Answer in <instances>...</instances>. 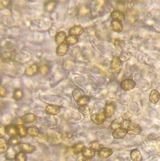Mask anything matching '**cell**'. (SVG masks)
Instances as JSON below:
<instances>
[{
	"instance_id": "1",
	"label": "cell",
	"mask_w": 160,
	"mask_h": 161,
	"mask_svg": "<svg viewBox=\"0 0 160 161\" xmlns=\"http://www.w3.org/2000/svg\"><path fill=\"white\" fill-rule=\"evenodd\" d=\"M139 124V121L138 120L130 121L127 128L128 134L133 135H138L141 134L142 129L138 125Z\"/></svg>"
},
{
	"instance_id": "2",
	"label": "cell",
	"mask_w": 160,
	"mask_h": 161,
	"mask_svg": "<svg viewBox=\"0 0 160 161\" xmlns=\"http://www.w3.org/2000/svg\"><path fill=\"white\" fill-rule=\"evenodd\" d=\"M18 147L20 151L26 154L32 153L35 149L34 146L26 143H20L18 145Z\"/></svg>"
},
{
	"instance_id": "3",
	"label": "cell",
	"mask_w": 160,
	"mask_h": 161,
	"mask_svg": "<svg viewBox=\"0 0 160 161\" xmlns=\"http://www.w3.org/2000/svg\"><path fill=\"white\" fill-rule=\"evenodd\" d=\"M136 85V82L131 79L124 80L120 84L121 89L124 90H130L133 89Z\"/></svg>"
},
{
	"instance_id": "4",
	"label": "cell",
	"mask_w": 160,
	"mask_h": 161,
	"mask_svg": "<svg viewBox=\"0 0 160 161\" xmlns=\"http://www.w3.org/2000/svg\"><path fill=\"white\" fill-rule=\"evenodd\" d=\"M121 61L117 57L113 58L110 61V68L113 73H119L121 70Z\"/></svg>"
},
{
	"instance_id": "5",
	"label": "cell",
	"mask_w": 160,
	"mask_h": 161,
	"mask_svg": "<svg viewBox=\"0 0 160 161\" xmlns=\"http://www.w3.org/2000/svg\"><path fill=\"white\" fill-rule=\"evenodd\" d=\"M106 117L104 113H95L91 116V120L94 123L100 125L104 122Z\"/></svg>"
},
{
	"instance_id": "6",
	"label": "cell",
	"mask_w": 160,
	"mask_h": 161,
	"mask_svg": "<svg viewBox=\"0 0 160 161\" xmlns=\"http://www.w3.org/2000/svg\"><path fill=\"white\" fill-rule=\"evenodd\" d=\"M113 154V151L111 148L108 147H104L101 148L98 151V156L101 159H106L110 157Z\"/></svg>"
},
{
	"instance_id": "7",
	"label": "cell",
	"mask_w": 160,
	"mask_h": 161,
	"mask_svg": "<svg viewBox=\"0 0 160 161\" xmlns=\"http://www.w3.org/2000/svg\"><path fill=\"white\" fill-rule=\"evenodd\" d=\"M127 134V129H124V127H121L114 130L113 132L112 135L115 139H121L125 137Z\"/></svg>"
},
{
	"instance_id": "8",
	"label": "cell",
	"mask_w": 160,
	"mask_h": 161,
	"mask_svg": "<svg viewBox=\"0 0 160 161\" xmlns=\"http://www.w3.org/2000/svg\"><path fill=\"white\" fill-rule=\"evenodd\" d=\"M60 108L58 106L54 105H48L46 106L45 112L46 113L52 115L57 114L60 112Z\"/></svg>"
},
{
	"instance_id": "9",
	"label": "cell",
	"mask_w": 160,
	"mask_h": 161,
	"mask_svg": "<svg viewBox=\"0 0 160 161\" xmlns=\"http://www.w3.org/2000/svg\"><path fill=\"white\" fill-rule=\"evenodd\" d=\"M69 49V45L67 43H63L58 45L56 49V53L58 56H62L64 55Z\"/></svg>"
},
{
	"instance_id": "10",
	"label": "cell",
	"mask_w": 160,
	"mask_h": 161,
	"mask_svg": "<svg viewBox=\"0 0 160 161\" xmlns=\"http://www.w3.org/2000/svg\"><path fill=\"white\" fill-rule=\"evenodd\" d=\"M67 35L65 32L64 31H60L58 32L54 37V40L58 45L63 43L67 38Z\"/></svg>"
},
{
	"instance_id": "11",
	"label": "cell",
	"mask_w": 160,
	"mask_h": 161,
	"mask_svg": "<svg viewBox=\"0 0 160 161\" xmlns=\"http://www.w3.org/2000/svg\"><path fill=\"white\" fill-rule=\"evenodd\" d=\"M111 17L114 21L122 22L124 20V15L120 10H115L111 12Z\"/></svg>"
},
{
	"instance_id": "12",
	"label": "cell",
	"mask_w": 160,
	"mask_h": 161,
	"mask_svg": "<svg viewBox=\"0 0 160 161\" xmlns=\"http://www.w3.org/2000/svg\"><path fill=\"white\" fill-rule=\"evenodd\" d=\"M124 121V119L121 117L119 118H117V119H115L111 122L110 127L112 129L115 130L117 129L123 127Z\"/></svg>"
},
{
	"instance_id": "13",
	"label": "cell",
	"mask_w": 160,
	"mask_h": 161,
	"mask_svg": "<svg viewBox=\"0 0 160 161\" xmlns=\"http://www.w3.org/2000/svg\"><path fill=\"white\" fill-rule=\"evenodd\" d=\"M84 29L81 25H77L72 26L69 30V34L73 36H79L83 33Z\"/></svg>"
},
{
	"instance_id": "14",
	"label": "cell",
	"mask_w": 160,
	"mask_h": 161,
	"mask_svg": "<svg viewBox=\"0 0 160 161\" xmlns=\"http://www.w3.org/2000/svg\"><path fill=\"white\" fill-rule=\"evenodd\" d=\"M36 119V115L32 113L25 114L21 117V120L25 123H31L34 122Z\"/></svg>"
},
{
	"instance_id": "15",
	"label": "cell",
	"mask_w": 160,
	"mask_h": 161,
	"mask_svg": "<svg viewBox=\"0 0 160 161\" xmlns=\"http://www.w3.org/2000/svg\"><path fill=\"white\" fill-rule=\"evenodd\" d=\"M160 99V94L156 89H153L151 92L149 96V100L152 103H158Z\"/></svg>"
},
{
	"instance_id": "16",
	"label": "cell",
	"mask_w": 160,
	"mask_h": 161,
	"mask_svg": "<svg viewBox=\"0 0 160 161\" xmlns=\"http://www.w3.org/2000/svg\"><path fill=\"white\" fill-rule=\"evenodd\" d=\"M131 157L133 161H142V156L138 149H134L131 152Z\"/></svg>"
},
{
	"instance_id": "17",
	"label": "cell",
	"mask_w": 160,
	"mask_h": 161,
	"mask_svg": "<svg viewBox=\"0 0 160 161\" xmlns=\"http://www.w3.org/2000/svg\"><path fill=\"white\" fill-rule=\"evenodd\" d=\"M110 25L111 28L114 32H120L123 30V27L121 22L113 20L111 21Z\"/></svg>"
},
{
	"instance_id": "18",
	"label": "cell",
	"mask_w": 160,
	"mask_h": 161,
	"mask_svg": "<svg viewBox=\"0 0 160 161\" xmlns=\"http://www.w3.org/2000/svg\"><path fill=\"white\" fill-rule=\"evenodd\" d=\"M39 70L38 66H37V65L35 64H33L31 65L28 66L25 69V74L27 75L31 76L35 74Z\"/></svg>"
},
{
	"instance_id": "19",
	"label": "cell",
	"mask_w": 160,
	"mask_h": 161,
	"mask_svg": "<svg viewBox=\"0 0 160 161\" xmlns=\"http://www.w3.org/2000/svg\"><path fill=\"white\" fill-rule=\"evenodd\" d=\"M115 113V108L112 104H108L105 107L104 114L107 118H110Z\"/></svg>"
},
{
	"instance_id": "20",
	"label": "cell",
	"mask_w": 160,
	"mask_h": 161,
	"mask_svg": "<svg viewBox=\"0 0 160 161\" xmlns=\"http://www.w3.org/2000/svg\"><path fill=\"white\" fill-rule=\"evenodd\" d=\"M6 134L10 137L18 135L17 131L16 126L11 125L7 126L5 127Z\"/></svg>"
},
{
	"instance_id": "21",
	"label": "cell",
	"mask_w": 160,
	"mask_h": 161,
	"mask_svg": "<svg viewBox=\"0 0 160 161\" xmlns=\"http://www.w3.org/2000/svg\"><path fill=\"white\" fill-rule=\"evenodd\" d=\"M26 132L30 136H36L39 134V130L36 126H31L26 128Z\"/></svg>"
},
{
	"instance_id": "22",
	"label": "cell",
	"mask_w": 160,
	"mask_h": 161,
	"mask_svg": "<svg viewBox=\"0 0 160 161\" xmlns=\"http://www.w3.org/2000/svg\"><path fill=\"white\" fill-rule=\"evenodd\" d=\"M72 95L74 100L78 102L82 97H84V93L81 89L77 88L73 90Z\"/></svg>"
},
{
	"instance_id": "23",
	"label": "cell",
	"mask_w": 160,
	"mask_h": 161,
	"mask_svg": "<svg viewBox=\"0 0 160 161\" xmlns=\"http://www.w3.org/2000/svg\"><path fill=\"white\" fill-rule=\"evenodd\" d=\"M16 127L18 135L20 137H23L26 135L27 132H26V129L25 128L24 126H23L21 124H16L15 126Z\"/></svg>"
},
{
	"instance_id": "24",
	"label": "cell",
	"mask_w": 160,
	"mask_h": 161,
	"mask_svg": "<svg viewBox=\"0 0 160 161\" xmlns=\"http://www.w3.org/2000/svg\"><path fill=\"white\" fill-rule=\"evenodd\" d=\"M82 156L87 159H89L93 158L95 156V153L93 150H91L89 148H85L82 152Z\"/></svg>"
},
{
	"instance_id": "25",
	"label": "cell",
	"mask_w": 160,
	"mask_h": 161,
	"mask_svg": "<svg viewBox=\"0 0 160 161\" xmlns=\"http://www.w3.org/2000/svg\"><path fill=\"white\" fill-rule=\"evenodd\" d=\"M85 148V146L81 143H77L73 145L72 147V151L75 154H79L82 152Z\"/></svg>"
},
{
	"instance_id": "26",
	"label": "cell",
	"mask_w": 160,
	"mask_h": 161,
	"mask_svg": "<svg viewBox=\"0 0 160 161\" xmlns=\"http://www.w3.org/2000/svg\"><path fill=\"white\" fill-rule=\"evenodd\" d=\"M114 45L115 47L120 52H123L124 47H125V43L124 40L120 39H116L115 40Z\"/></svg>"
},
{
	"instance_id": "27",
	"label": "cell",
	"mask_w": 160,
	"mask_h": 161,
	"mask_svg": "<svg viewBox=\"0 0 160 161\" xmlns=\"http://www.w3.org/2000/svg\"><path fill=\"white\" fill-rule=\"evenodd\" d=\"M88 147L94 151H99L102 148L101 144L96 142H91L88 145Z\"/></svg>"
},
{
	"instance_id": "28",
	"label": "cell",
	"mask_w": 160,
	"mask_h": 161,
	"mask_svg": "<svg viewBox=\"0 0 160 161\" xmlns=\"http://www.w3.org/2000/svg\"><path fill=\"white\" fill-rule=\"evenodd\" d=\"M16 155V154L14 149L12 148H10L7 151L5 155V157L7 160H12V159H14Z\"/></svg>"
},
{
	"instance_id": "29",
	"label": "cell",
	"mask_w": 160,
	"mask_h": 161,
	"mask_svg": "<svg viewBox=\"0 0 160 161\" xmlns=\"http://www.w3.org/2000/svg\"><path fill=\"white\" fill-rule=\"evenodd\" d=\"M79 111L84 114L89 115L92 112L91 108L87 105H83L79 107Z\"/></svg>"
},
{
	"instance_id": "30",
	"label": "cell",
	"mask_w": 160,
	"mask_h": 161,
	"mask_svg": "<svg viewBox=\"0 0 160 161\" xmlns=\"http://www.w3.org/2000/svg\"><path fill=\"white\" fill-rule=\"evenodd\" d=\"M78 40V38L77 36L70 35L67 38L65 41L66 43L68 45H74L77 43Z\"/></svg>"
},
{
	"instance_id": "31",
	"label": "cell",
	"mask_w": 160,
	"mask_h": 161,
	"mask_svg": "<svg viewBox=\"0 0 160 161\" xmlns=\"http://www.w3.org/2000/svg\"><path fill=\"white\" fill-rule=\"evenodd\" d=\"M23 97V92L21 89H16L13 93V97L15 100H19Z\"/></svg>"
},
{
	"instance_id": "32",
	"label": "cell",
	"mask_w": 160,
	"mask_h": 161,
	"mask_svg": "<svg viewBox=\"0 0 160 161\" xmlns=\"http://www.w3.org/2000/svg\"><path fill=\"white\" fill-rule=\"evenodd\" d=\"M8 146L6 142L4 139L1 138L0 139V152L3 153L5 152L8 150Z\"/></svg>"
},
{
	"instance_id": "33",
	"label": "cell",
	"mask_w": 160,
	"mask_h": 161,
	"mask_svg": "<svg viewBox=\"0 0 160 161\" xmlns=\"http://www.w3.org/2000/svg\"><path fill=\"white\" fill-rule=\"evenodd\" d=\"M148 139L151 142L156 143L160 141V135L156 133H151L148 135Z\"/></svg>"
},
{
	"instance_id": "34",
	"label": "cell",
	"mask_w": 160,
	"mask_h": 161,
	"mask_svg": "<svg viewBox=\"0 0 160 161\" xmlns=\"http://www.w3.org/2000/svg\"><path fill=\"white\" fill-rule=\"evenodd\" d=\"M19 138L17 136H12L8 140V143L10 146H13L19 145Z\"/></svg>"
},
{
	"instance_id": "35",
	"label": "cell",
	"mask_w": 160,
	"mask_h": 161,
	"mask_svg": "<svg viewBox=\"0 0 160 161\" xmlns=\"http://www.w3.org/2000/svg\"><path fill=\"white\" fill-rule=\"evenodd\" d=\"M49 70V66L46 64L41 65L39 67V71L40 74L42 75H45Z\"/></svg>"
},
{
	"instance_id": "36",
	"label": "cell",
	"mask_w": 160,
	"mask_h": 161,
	"mask_svg": "<svg viewBox=\"0 0 160 161\" xmlns=\"http://www.w3.org/2000/svg\"><path fill=\"white\" fill-rule=\"evenodd\" d=\"M130 57H131V55L129 52H128L123 51L121 52L119 59H120L121 61L124 62V61H127L128 60L130 59Z\"/></svg>"
},
{
	"instance_id": "37",
	"label": "cell",
	"mask_w": 160,
	"mask_h": 161,
	"mask_svg": "<svg viewBox=\"0 0 160 161\" xmlns=\"http://www.w3.org/2000/svg\"><path fill=\"white\" fill-rule=\"evenodd\" d=\"M15 161H25L26 157L25 153L22 151H20L16 155L14 158Z\"/></svg>"
},
{
	"instance_id": "38",
	"label": "cell",
	"mask_w": 160,
	"mask_h": 161,
	"mask_svg": "<svg viewBox=\"0 0 160 161\" xmlns=\"http://www.w3.org/2000/svg\"><path fill=\"white\" fill-rule=\"evenodd\" d=\"M56 3L54 1H48L46 2L45 4V10L48 11H51L54 8Z\"/></svg>"
},
{
	"instance_id": "39",
	"label": "cell",
	"mask_w": 160,
	"mask_h": 161,
	"mask_svg": "<svg viewBox=\"0 0 160 161\" xmlns=\"http://www.w3.org/2000/svg\"><path fill=\"white\" fill-rule=\"evenodd\" d=\"M88 98L87 97H82L79 101L77 102V104L80 105V106H83V105H86V103H88Z\"/></svg>"
},
{
	"instance_id": "40",
	"label": "cell",
	"mask_w": 160,
	"mask_h": 161,
	"mask_svg": "<svg viewBox=\"0 0 160 161\" xmlns=\"http://www.w3.org/2000/svg\"><path fill=\"white\" fill-rule=\"evenodd\" d=\"M6 95V90L4 86L1 85L0 87V96L1 97H5Z\"/></svg>"
},
{
	"instance_id": "41",
	"label": "cell",
	"mask_w": 160,
	"mask_h": 161,
	"mask_svg": "<svg viewBox=\"0 0 160 161\" xmlns=\"http://www.w3.org/2000/svg\"><path fill=\"white\" fill-rule=\"evenodd\" d=\"M5 134V127L3 126L2 125H0V137L1 138H2L3 136H4Z\"/></svg>"
},
{
	"instance_id": "42",
	"label": "cell",
	"mask_w": 160,
	"mask_h": 161,
	"mask_svg": "<svg viewBox=\"0 0 160 161\" xmlns=\"http://www.w3.org/2000/svg\"><path fill=\"white\" fill-rule=\"evenodd\" d=\"M9 1H0V8L2 9L9 4Z\"/></svg>"
},
{
	"instance_id": "43",
	"label": "cell",
	"mask_w": 160,
	"mask_h": 161,
	"mask_svg": "<svg viewBox=\"0 0 160 161\" xmlns=\"http://www.w3.org/2000/svg\"><path fill=\"white\" fill-rule=\"evenodd\" d=\"M77 161H90L88 159L86 158L83 156H79L77 157Z\"/></svg>"
}]
</instances>
